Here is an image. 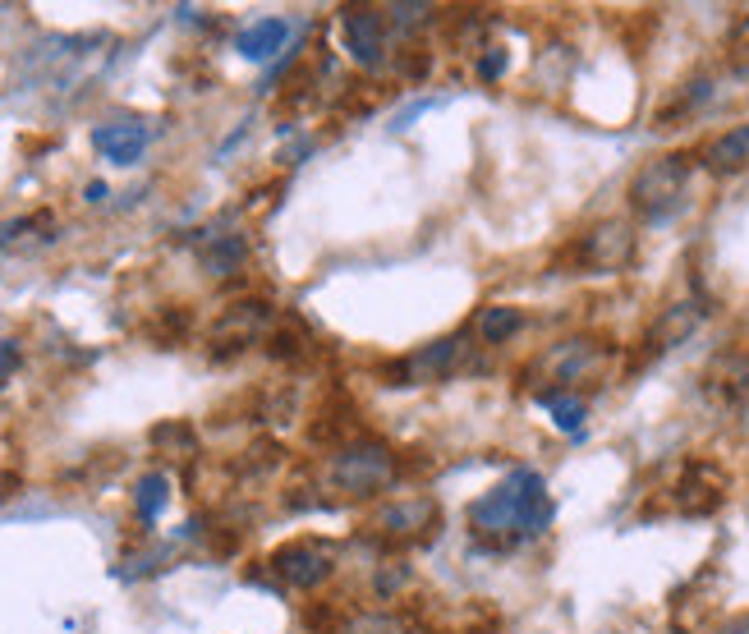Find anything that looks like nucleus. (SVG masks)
Instances as JSON below:
<instances>
[{"label":"nucleus","instance_id":"1","mask_svg":"<svg viewBox=\"0 0 749 634\" xmlns=\"http://www.w3.org/2000/svg\"><path fill=\"white\" fill-rule=\"evenodd\" d=\"M557 506L547 497L543 474L534 469H511L492 492H483L469 506V529L478 542L488 548H515V542H528L547 534Z\"/></svg>","mask_w":749,"mask_h":634},{"label":"nucleus","instance_id":"2","mask_svg":"<svg viewBox=\"0 0 749 634\" xmlns=\"http://www.w3.org/2000/svg\"><path fill=\"white\" fill-rule=\"evenodd\" d=\"M690 175L694 166L686 157H676V152H667V157H653L634 170L630 180V207L644 216V222H671V216L686 207V193H690Z\"/></svg>","mask_w":749,"mask_h":634},{"label":"nucleus","instance_id":"3","mask_svg":"<svg viewBox=\"0 0 749 634\" xmlns=\"http://www.w3.org/2000/svg\"><path fill=\"white\" fill-rule=\"evenodd\" d=\"M395 478V451L387 442H355L332 460V488L349 497H378Z\"/></svg>","mask_w":749,"mask_h":634},{"label":"nucleus","instance_id":"4","mask_svg":"<svg viewBox=\"0 0 749 634\" xmlns=\"http://www.w3.org/2000/svg\"><path fill=\"white\" fill-rule=\"evenodd\" d=\"M603 359H607V349L598 340L575 336V340H561V345L547 349L534 373H543V382H552V386H543V391H570L575 382H584V378L598 373Z\"/></svg>","mask_w":749,"mask_h":634},{"label":"nucleus","instance_id":"5","mask_svg":"<svg viewBox=\"0 0 749 634\" xmlns=\"http://www.w3.org/2000/svg\"><path fill=\"white\" fill-rule=\"evenodd\" d=\"M630 258H634V230L626 222H598V226H588L580 235V244H575V262L584 272H621L630 267Z\"/></svg>","mask_w":749,"mask_h":634},{"label":"nucleus","instance_id":"6","mask_svg":"<svg viewBox=\"0 0 749 634\" xmlns=\"http://www.w3.org/2000/svg\"><path fill=\"white\" fill-rule=\"evenodd\" d=\"M272 571L290 588H318L326 575L336 571V557H332L326 542L304 538V542H285V548L272 557Z\"/></svg>","mask_w":749,"mask_h":634},{"label":"nucleus","instance_id":"7","mask_svg":"<svg viewBox=\"0 0 749 634\" xmlns=\"http://www.w3.org/2000/svg\"><path fill=\"white\" fill-rule=\"evenodd\" d=\"M465 336H442V340H432L424 349H414L409 359H401L391 368V378L395 386H424V382H437V378H447L451 368L460 363V355H465Z\"/></svg>","mask_w":749,"mask_h":634},{"label":"nucleus","instance_id":"8","mask_svg":"<svg viewBox=\"0 0 749 634\" xmlns=\"http://www.w3.org/2000/svg\"><path fill=\"white\" fill-rule=\"evenodd\" d=\"M341 37H345V51L355 64L364 70H378L382 64V51H387V14L382 10H345L341 14Z\"/></svg>","mask_w":749,"mask_h":634},{"label":"nucleus","instance_id":"9","mask_svg":"<svg viewBox=\"0 0 749 634\" xmlns=\"http://www.w3.org/2000/svg\"><path fill=\"white\" fill-rule=\"evenodd\" d=\"M147 143H152V129L139 124V120H116V124H97L93 129V147L111 166H134V162H143Z\"/></svg>","mask_w":749,"mask_h":634},{"label":"nucleus","instance_id":"10","mask_svg":"<svg viewBox=\"0 0 749 634\" xmlns=\"http://www.w3.org/2000/svg\"><path fill=\"white\" fill-rule=\"evenodd\" d=\"M699 326H703V303L680 299V303H671V309L657 313V322L649 326V349H653V355H667V349L686 345Z\"/></svg>","mask_w":749,"mask_h":634},{"label":"nucleus","instance_id":"11","mask_svg":"<svg viewBox=\"0 0 749 634\" xmlns=\"http://www.w3.org/2000/svg\"><path fill=\"white\" fill-rule=\"evenodd\" d=\"M432 524H437V501L409 497V501H391L378 519V529L387 538H424V534H432Z\"/></svg>","mask_w":749,"mask_h":634},{"label":"nucleus","instance_id":"12","mask_svg":"<svg viewBox=\"0 0 749 634\" xmlns=\"http://www.w3.org/2000/svg\"><path fill=\"white\" fill-rule=\"evenodd\" d=\"M285 41H290V24H285V19H258V24H249L235 37V51L262 64V60H272Z\"/></svg>","mask_w":749,"mask_h":634},{"label":"nucleus","instance_id":"13","mask_svg":"<svg viewBox=\"0 0 749 634\" xmlns=\"http://www.w3.org/2000/svg\"><path fill=\"white\" fill-rule=\"evenodd\" d=\"M703 166L717 170V175H732L749 166V124H732L703 147Z\"/></svg>","mask_w":749,"mask_h":634},{"label":"nucleus","instance_id":"14","mask_svg":"<svg viewBox=\"0 0 749 634\" xmlns=\"http://www.w3.org/2000/svg\"><path fill=\"white\" fill-rule=\"evenodd\" d=\"M538 405L552 414V423L561 428V432H580L584 428V400L575 396V391H538Z\"/></svg>","mask_w":749,"mask_h":634},{"label":"nucleus","instance_id":"15","mask_svg":"<svg viewBox=\"0 0 749 634\" xmlns=\"http://www.w3.org/2000/svg\"><path fill=\"white\" fill-rule=\"evenodd\" d=\"M520 326H524L520 309H511V303H492V309H483V318H478V336L488 345H501V340H511Z\"/></svg>","mask_w":749,"mask_h":634},{"label":"nucleus","instance_id":"16","mask_svg":"<svg viewBox=\"0 0 749 634\" xmlns=\"http://www.w3.org/2000/svg\"><path fill=\"white\" fill-rule=\"evenodd\" d=\"M239 262H245V235H222V239H212V244L203 249V267L212 276H230Z\"/></svg>","mask_w":749,"mask_h":634},{"label":"nucleus","instance_id":"17","mask_svg":"<svg viewBox=\"0 0 749 634\" xmlns=\"http://www.w3.org/2000/svg\"><path fill=\"white\" fill-rule=\"evenodd\" d=\"M166 501H170V478H166V474H147V478H139V488H134V506H139V515H143V519H157Z\"/></svg>","mask_w":749,"mask_h":634},{"label":"nucleus","instance_id":"18","mask_svg":"<svg viewBox=\"0 0 749 634\" xmlns=\"http://www.w3.org/2000/svg\"><path fill=\"white\" fill-rule=\"evenodd\" d=\"M341 634H418V630L405 617H395V611H364Z\"/></svg>","mask_w":749,"mask_h":634},{"label":"nucleus","instance_id":"19","mask_svg":"<svg viewBox=\"0 0 749 634\" xmlns=\"http://www.w3.org/2000/svg\"><path fill=\"white\" fill-rule=\"evenodd\" d=\"M478 74L488 79V83L501 79V74H506V51H488V56H483V60H478Z\"/></svg>","mask_w":749,"mask_h":634},{"label":"nucleus","instance_id":"20","mask_svg":"<svg viewBox=\"0 0 749 634\" xmlns=\"http://www.w3.org/2000/svg\"><path fill=\"white\" fill-rule=\"evenodd\" d=\"M14 368H19V345L14 340H0V382H5Z\"/></svg>","mask_w":749,"mask_h":634},{"label":"nucleus","instance_id":"21","mask_svg":"<svg viewBox=\"0 0 749 634\" xmlns=\"http://www.w3.org/2000/svg\"><path fill=\"white\" fill-rule=\"evenodd\" d=\"M428 14V5H391V19L395 24H418Z\"/></svg>","mask_w":749,"mask_h":634},{"label":"nucleus","instance_id":"22","mask_svg":"<svg viewBox=\"0 0 749 634\" xmlns=\"http://www.w3.org/2000/svg\"><path fill=\"white\" fill-rule=\"evenodd\" d=\"M717 634H749V611H745V617H732Z\"/></svg>","mask_w":749,"mask_h":634},{"label":"nucleus","instance_id":"23","mask_svg":"<svg viewBox=\"0 0 749 634\" xmlns=\"http://www.w3.org/2000/svg\"><path fill=\"white\" fill-rule=\"evenodd\" d=\"M83 199H87V203H106V184H102V180H93V184L83 189Z\"/></svg>","mask_w":749,"mask_h":634},{"label":"nucleus","instance_id":"24","mask_svg":"<svg viewBox=\"0 0 749 634\" xmlns=\"http://www.w3.org/2000/svg\"><path fill=\"white\" fill-rule=\"evenodd\" d=\"M740 74H745V79H749V47H745V51H740Z\"/></svg>","mask_w":749,"mask_h":634}]
</instances>
